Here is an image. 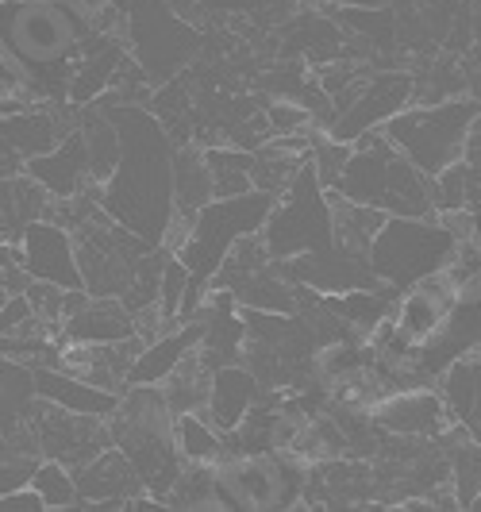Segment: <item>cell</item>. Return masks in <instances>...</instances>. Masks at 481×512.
Returning a JSON list of instances; mask_svg holds the SVG:
<instances>
[{"label":"cell","instance_id":"16","mask_svg":"<svg viewBox=\"0 0 481 512\" xmlns=\"http://www.w3.org/2000/svg\"><path fill=\"white\" fill-rule=\"evenodd\" d=\"M478 324V289H462L447 312V320H443V328L420 343L416 374L424 382H435V374L443 366H451L462 355H474L478 351Z\"/></svg>","mask_w":481,"mask_h":512},{"label":"cell","instance_id":"14","mask_svg":"<svg viewBox=\"0 0 481 512\" xmlns=\"http://www.w3.org/2000/svg\"><path fill=\"white\" fill-rule=\"evenodd\" d=\"M77 509L81 512H124L135 493H143V482L135 478L131 462L124 459L120 447H104L93 459L77 462L74 470Z\"/></svg>","mask_w":481,"mask_h":512},{"label":"cell","instance_id":"1","mask_svg":"<svg viewBox=\"0 0 481 512\" xmlns=\"http://www.w3.org/2000/svg\"><path fill=\"white\" fill-rule=\"evenodd\" d=\"M120 135V158L112 174L101 181L104 216L120 228L135 231L143 243L162 247V235L174 220L170 197V154L174 139L158 124L147 104L120 101L104 104Z\"/></svg>","mask_w":481,"mask_h":512},{"label":"cell","instance_id":"33","mask_svg":"<svg viewBox=\"0 0 481 512\" xmlns=\"http://www.w3.org/2000/svg\"><path fill=\"white\" fill-rule=\"evenodd\" d=\"M208 362L201 359V351L193 347L185 359L162 378V397H166V405L170 412L178 416V412H201L204 409V393H208Z\"/></svg>","mask_w":481,"mask_h":512},{"label":"cell","instance_id":"42","mask_svg":"<svg viewBox=\"0 0 481 512\" xmlns=\"http://www.w3.org/2000/svg\"><path fill=\"white\" fill-rule=\"evenodd\" d=\"M35 462H39V455H0V493L24 489Z\"/></svg>","mask_w":481,"mask_h":512},{"label":"cell","instance_id":"34","mask_svg":"<svg viewBox=\"0 0 481 512\" xmlns=\"http://www.w3.org/2000/svg\"><path fill=\"white\" fill-rule=\"evenodd\" d=\"M166 509H189V512H224L216 497V478L212 462H181L174 482L166 489Z\"/></svg>","mask_w":481,"mask_h":512},{"label":"cell","instance_id":"27","mask_svg":"<svg viewBox=\"0 0 481 512\" xmlns=\"http://www.w3.org/2000/svg\"><path fill=\"white\" fill-rule=\"evenodd\" d=\"M170 197H174V216L189 224V216L212 201V174L204 166L201 147L193 143H174L170 154Z\"/></svg>","mask_w":481,"mask_h":512},{"label":"cell","instance_id":"7","mask_svg":"<svg viewBox=\"0 0 481 512\" xmlns=\"http://www.w3.org/2000/svg\"><path fill=\"white\" fill-rule=\"evenodd\" d=\"M120 27L127 58L151 89L178 77L197 54V27L181 16L174 0H127Z\"/></svg>","mask_w":481,"mask_h":512},{"label":"cell","instance_id":"8","mask_svg":"<svg viewBox=\"0 0 481 512\" xmlns=\"http://www.w3.org/2000/svg\"><path fill=\"white\" fill-rule=\"evenodd\" d=\"M212 478L228 512H289L301 501L308 466L289 451L220 455L212 462Z\"/></svg>","mask_w":481,"mask_h":512},{"label":"cell","instance_id":"40","mask_svg":"<svg viewBox=\"0 0 481 512\" xmlns=\"http://www.w3.org/2000/svg\"><path fill=\"white\" fill-rule=\"evenodd\" d=\"M347 158H351V143L331 139L328 131H320V135L312 139V147H308V166H312V174H316V181H320L324 189H335V185H339V174H343Z\"/></svg>","mask_w":481,"mask_h":512},{"label":"cell","instance_id":"2","mask_svg":"<svg viewBox=\"0 0 481 512\" xmlns=\"http://www.w3.org/2000/svg\"><path fill=\"white\" fill-rule=\"evenodd\" d=\"M97 31V20L74 0H0V39L39 70V93L66 101V81L77 47Z\"/></svg>","mask_w":481,"mask_h":512},{"label":"cell","instance_id":"13","mask_svg":"<svg viewBox=\"0 0 481 512\" xmlns=\"http://www.w3.org/2000/svg\"><path fill=\"white\" fill-rule=\"evenodd\" d=\"M16 247H20V266L27 270V278L62 285V289H81L74 235L66 224H58L51 216H39V220L20 228Z\"/></svg>","mask_w":481,"mask_h":512},{"label":"cell","instance_id":"36","mask_svg":"<svg viewBox=\"0 0 481 512\" xmlns=\"http://www.w3.org/2000/svg\"><path fill=\"white\" fill-rule=\"evenodd\" d=\"M81 139H85V158H89V178L101 185L108 174H112V166H116V158H120V135H116V124H112V116L93 108L89 116H85V124H81Z\"/></svg>","mask_w":481,"mask_h":512},{"label":"cell","instance_id":"23","mask_svg":"<svg viewBox=\"0 0 481 512\" xmlns=\"http://www.w3.org/2000/svg\"><path fill=\"white\" fill-rule=\"evenodd\" d=\"M197 343H201V320H181L174 328L143 339V347L127 362L124 385H158Z\"/></svg>","mask_w":481,"mask_h":512},{"label":"cell","instance_id":"6","mask_svg":"<svg viewBox=\"0 0 481 512\" xmlns=\"http://www.w3.org/2000/svg\"><path fill=\"white\" fill-rule=\"evenodd\" d=\"M455 243L458 239L435 212L431 216H385V224L366 247V262L381 285L405 289L420 278L439 274L455 255Z\"/></svg>","mask_w":481,"mask_h":512},{"label":"cell","instance_id":"35","mask_svg":"<svg viewBox=\"0 0 481 512\" xmlns=\"http://www.w3.org/2000/svg\"><path fill=\"white\" fill-rule=\"evenodd\" d=\"M201 154L212 174V197H235L251 189V151L231 143H212V147H201Z\"/></svg>","mask_w":481,"mask_h":512},{"label":"cell","instance_id":"29","mask_svg":"<svg viewBox=\"0 0 481 512\" xmlns=\"http://www.w3.org/2000/svg\"><path fill=\"white\" fill-rule=\"evenodd\" d=\"M51 212V197L24 170L0 178V239H16L24 224Z\"/></svg>","mask_w":481,"mask_h":512},{"label":"cell","instance_id":"30","mask_svg":"<svg viewBox=\"0 0 481 512\" xmlns=\"http://www.w3.org/2000/svg\"><path fill=\"white\" fill-rule=\"evenodd\" d=\"M328 201H331V243L366 255L370 239H374L378 228L385 224V212L370 205H358V201H347V197H339L335 189H328Z\"/></svg>","mask_w":481,"mask_h":512},{"label":"cell","instance_id":"26","mask_svg":"<svg viewBox=\"0 0 481 512\" xmlns=\"http://www.w3.org/2000/svg\"><path fill=\"white\" fill-rule=\"evenodd\" d=\"M343 43H347V31L331 20L328 12H297L289 24H281V51L285 58H301V62H328V58H339L343 54Z\"/></svg>","mask_w":481,"mask_h":512},{"label":"cell","instance_id":"45","mask_svg":"<svg viewBox=\"0 0 481 512\" xmlns=\"http://www.w3.org/2000/svg\"><path fill=\"white\" fill-rule=\"evenodd\" d=\"M304 4H316V8H343V4H358V8H370V4H389V0H304Z\"/></svg>","mask_w":481,"mask_h":512},{"label":"cell","instance_id":"28","mask_svg":"<svg viewBox=\"0 0 481 512\" xmlns=\"http://www.w3.org/2000/svg\"><path fill=\"white\" fill-rule=\"evenodd\" d=\"M393 297H397V289H389V285H366V289H347V293L320 297V301H324V308H328L347 332L366 339L381 320H389Z\"/></svg>","mask_w":481,"mask_h":512},{"label":"cell","instance_id":"31","mask_svg":"<svg viewBox=\"0 0 481 512\" xmlns=\"http://www.w3.org/2000/svg\"><path fill=\"white\" fill-rule=\"evenodd\" d=\"M481 201V162L458 158L431 174V212H451V208H470L478 212Z\"/></svg>","mask_w":481,"mask_h":512},{"label":"cell","instance_id":"10","mask_svg":"<svg viewBox=\"0 0 481 512\" xmlns=\"http://www.w3.org/2000/svg\"><path fill=\"white\" fill-rule=\"evenodd\" d=\"M412 93H416V81L408 70H370L358 81L355 97L339 112H331L324 131L331 139H343V143L358 139L362 131H381L385 120H393L401 108L412 104Z\"/></svg>","mask_w":481,"mask_h":512},{"label":"cell","instance_id":"21","mask_svg":"<svg viewBox=\"0 0 481 512\" xmlns=\"http://www.w3.org/2000/svg\"><path fill=\"white\" fill-rule=\"evenodd\" d=\"M258 397H262V385H258L247 362H216L208 370V393H204L201 412L220 432H231L251 412Z\"/></svg>","mask_w":481,"mask_h":512},{"label":"cell","instance_id":"37","mask_svg":"<svg viewBox=\"0 0 481 512\" xmlns=\"http://www.w3.org/2000/svg\"><path fill=\"white\" fill-rule=\"evenodd\" d=\"M301 166H304V154H285L278 147H270V143H262V147L251 151V189H262V193L278 197Z\"/></svg>","mask_w":481,"mask_h":512},{"label":"cell","instance_id":"43","mask_svg":"<svg viewBox=\"0 0 481 512\" xmlns=\"http://www.w3.org/2000/svg\"><path fill=\"white\" fill-rule=\"evenodd\" d=\"M208 16H254L266 8V0H197Z\"/></svg>","mask_w":481,"mask_h":512},{"label":"cell","instance_id":"11","mask_svg":"<svg viewBox=\"0 0 481 512\" xmlns=\"http://www.w3.org/2000/svg\"><path fill=\"white\" fill-rule=\"evenodd\" d=\"M27 424H31V436H35V455L62 462L70 470H74L77 462L93 459L97 451H104L112 443L108 439V420L54 409L47 401H35Z\"/></svg>","mask_w":481,"mask_h":512},{"label":"cell","instance_id":"39","mask_svg":"<svg viewBox=\"0 0 481 512\" xmlns=\"http://www.w3.org/2000/svg\"><path fill=\"white\" fill-rule=\"evenodd\" d=\"M0 104H43L39 70H31L20 54L0 39Z\"/></svg>","mask_w":481,"mask_h":512},{"label":"cell","instance_id":"12","mask_svg":"<svg viewBox=\"0 0 481 512\" xmlns=\"http://www.w3.org/2000/svg\"><path fill=\"white\" fill-rule=\"evenodd\" d=\"M278 270L301 289H312L320 297H335L347 289H366V285H381L370 270L366 255L347 251V247H324V251H308V255L281 258Z\"/></svg>","mask_w":481,"mask_h":512},{"label":"cell","instance_id":"19","mask_svg":"<svg viewBox=\"0 0 481 512\" xmlns=\"http://www.w3.org/2000/svg\"><path fill=\"white\" fill-rule=\"evenodd\" d=\"M455 297L458 293L451 285L443 282L439 274H431V278H420V282L397 289L389 320H393L408 339L424 343V339H431V335L443 328V320H447V312L455 305Z\"/></svg>","mask_w":481,"mask_h":512},{"label":"cell","instance_id":"3","mask_svg":"<svg viewBox=\"0 0 481 512\" xmlns=\"http://www.w3.org/2000/svg\"><path fill=\"white\" fill-rule=\"evenodd\" d=\"M339 197L381 208L385 216H431V178L378 135L370 147H351L335 185Z\"/></svg>","mask_w":481,"mask_h":512},{"label":"cell","instance_id":"5","mask_svg":"<svg viewBox=\"0 0 481 512\" xmlns=\"http://www.w3.org/2000/svg\"><path fill=\"white\" fill-rule=\"evenodd\" d=\"M270 205H274V197L262 193V189H247V193H235V197H212L208 205H201L189 216L178 251H170V255H178L185 262L197 289H208L216 266L224 262L231 247L239 239L262 231Z\"/></svg>","mask_w":481,"mask_h":512},{"label":"cell","instance_id":"20","mask_svg":"<svg viewBox=\"0 0 481 512\" xmlns=\"http://www.w3.org/2000/svg\"><path fill=\"white\" fill-rule=\"evenodd\" d=\"M31 382H35V397L47 401L54 409L66 412H81V416H97V420H108L116 405H120V393L116 389H101V385L85 382L77 374H66L51 362L43 366H31Z\"/></svg>","mask_w":481,"mask_h":512},{"label":"cell","instance_id":"25","mask_svg":"<svg viewBox=\"0 0 481 512\" xmlns=\"http://www.w3.org/2000/svg\"><path fill=\"white\" fill-rule=\"evenodd\" d=\"M431 385H435V393H439V401H443V409H447V420H451V424H462L466 432L478 436V428H481L478 351H474V355H462V359H455L451 366H443Z\"/></svg>","mask_w":481,"mask_h":512},{"label":"cell","instance_id":"4","mask_svg":"<svg viewBox=\"0 0 481 512\" xmlns=\"http://www.w3.org/2000/svg\"><path fill=\"white\" fill-rule=\"evenodd\" d=\"M478 97H447L431 104H408L393 120L381 124L389 147L405 154L420 174H439L462 158L466 135L478 128Z\"/></svg>","mask_w":481,"mask_h":512},{"label":"cell","instance_id":"18","mask_svg":"<svg viewBox=\"0 0 481 512\" xmlns=\"http://www.w3.org/2000/svg\"><path fill=\"white\" fill-rule=\"evenodd\" d=\"M31 366L20 359H0V455H35L31 409H35Z\"/></svg>","mask_w":481,"mask_h":512},{"label":"cell","instance_id":"17","mask_svg":"<svg viewBox=\"0 0 481 512\" xmlns=\"http://www.w3.org/2000/svg\"><path fill=\"white\" fill-rule=\"evenodd\" d=\"M20 170H24L27 178L35 181L51 201H70V197H77L85 185H97V181L89 178L85 139H81V131L77 128L66 131L51 151L31 154Z\"/></svg>","mask_w":481,"mask_h":512},{"label":"cell","instance_id":"22","mask_svg":"<svg viewBox=\"0 0 481 512\" xmlns=\"http://www.w3.org/2000/svg\"><path fill=\"white\" fill-rule=\"evenodd\" d=\"M54 339L58 343H120V339H139L135 335V312H127V305L116 301V297H85L58 324Z\"/></svg>","mask_w":481,"mask_h":512},{"label":"cell","instance_id":"15","mask_svg":"<svg viewBox=\"0 0 481 512\" xmlns=\"http://www.w3.org/2000/svg\"><path fill=\"white\" fill-rule=\"evenodd\" d=\"M370 420L378 424L385 436L405 439H439L447 432V409L435 393V385H408L385 393L378 405L370 409Z\"/></svg>","mask_w":481,"mask_h":512},{"label":"cell","instance_id":"38","mask_svg":"<svg viewBox=\"0 0 481 512\" xmlns=\"http://www.w3.org/2000/svg\"><path fill=\"white\" fill-rule=\"evenodd\" d=\"M27 486L39 493L43 509H51V512L77 509L74 474H70V466H62V462L39 459V462H35V470H31V478H27Z\"/></svg>","mask_w":481,"mask_h":512},{"label":"cell","instance_id":"44","mask_svg":"<svg viewBox=\"0 0 481 512\" xmlns=\"http://www.w3.org/2000/svg\"><path fill=\"white\" fill-rule=\"evenodd\" d=\"M0 512H43V501L31 486L0 493Z\"/></svg>","mask_w":481,"mask_h":512},{"label":"cell","instance_id":"32","mask_svg":"<svg viewBox=\"0 0 481 512\" xmlns=\"http://www.w3.org/2000/svg\"><path fill=\"white\" fill-rule=\"evenodd\" d=\"M170 439L181 462H216L224 455V432L204 412H178L170 424Z\"/></svg>","mask_w":481,"mask_h":512},{"label":"cell","instance_id":"9","mask_svg":"<svg viewBox=\"0 0 481 512\" xmlns=\"http://www.w3.org/2000/svg\"><path fill=\"white\" fill-rule=\"evenodd\" d=\"M266 255L281 262V258L308 255V251H324L331 247V201L328 189L316 181L308 158L293 174V181L281 189L270 205V216L258 231Z\"/></svg>","mask_w":481,"mask_h":512},{"label":"cell","instance_id":"24","mask_svg":"<svg viewBox=\"0 0 481 512\" xmlns=\"http://www.w3.org/2000/svg\"><path fill=\"white\" fill-rule=\"evenodd\" d=\"M66 124H58L51 104H27L20 112L0 116V154L16 166H24L31 154L51 151L54 143L66 135Z\"/></svg>","mask_w":481,"mask_h":512},{"label":"cell","instance_id":"41","mask_svg":"<svg viewBox=\"0 0 481 512\" xmlns=\"http://www.w3.org/2000/svg\"><path fill=\"white\" fill-rule=\"evenodd\" d=\"M24 297H27V305H31V316H35L51 335L58 332V324H62V316H66V289L31 278L24 289Z\"/></svg>","mask_w":481,"mask_h":512}]
</instances>
